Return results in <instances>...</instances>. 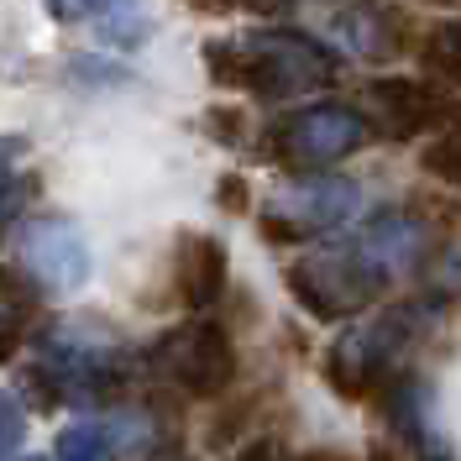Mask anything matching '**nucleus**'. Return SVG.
I'll use <instances>...</instances> for the list:
<instances>
[{"label":"nucleus","instance_id":"obj_20","mask_svg":"<svg viewBox=\"0 0 461 461\" xmlns=\"http://www.w3.org/2000/svg\"><path fill=\"white\" fill-rule=\"evenodd\" d=\"M48 5V16L63 22V27H74V22H89V16H100L111 0H42Z\"/></svg>","mask_w":461,"mask_h":461},{"label":"nucleus","instance_id":"obj_9","mask_svg":"<svg viewBox=\"0 0 461 461\" xmlns=\"http://www.w3.org/2000/svg\"><path fill=\"white\" fill-rule=\"evenodd\" d=\"M357 252L373 262V267H383L388 278H403V273H420L425 258L435 252V226L414 204L409 210H383L357 236Z\"/></svg>","mask_w":461,"mask_h":461},{"label":"nucleus","instance_id":"obj_13","mask_svg":"<svg viewBox=\"0 0 461 461\" xmlns=\"http://www.w3.org/2000/svg\"><path fill=\"white\" fill-rule=\"evenodd\" d=\"M420 68L430 74L435 85H461V16L435 22L420 37Z\"/></svg>","mask_w":461,"mask_h":461},{"label":"nucleus","instance_id":"obj_23","mask_svg":"<svg viewBox=\"0 0 461 461\" xmlns=\"http://www.w3.org/2000/svg\"><path fill=\"white\" fill-rule=\"evenodd\" d=\"M189 11H200V16H230L236 11V0H184Z\"/></svg>","mask_w":461,"mask_h":461},{"label":"nucleus","instance_id":"obj_2","mask_svg":"<svg viewBox=\"0 0 461 461\" xmlns=\"http://www.w3.org/2000/svg\"><path fill=\"white\" fill-rule=\"evenodd\" d=\"M284 284L294 294V304L310 320L341 325V320H357L367 304H377L393 278L362 258L357 241H341V247H325V252H310V258L288 262Z\"/></svg>","mask_w":461,"mask_h":461},{"label":"nucleus","instance_id":"obj_11","mask_svg":"<svg viewBox=\"0 0 461 461\" xmlns=\"http://www.w3.org/2000/svg\"><path fill=\"white\" fill-rule=\"evenodd\" d=\"M336 32H341V42L351 58L388 63V58H399L409 48L414 22L403 16L399 5H388V0H357V5H346L341 16H336Z\"/></svg>","mask_w":461,"mask_h":461},{"label":"nucleus","instance_id":"obj_21","mask_svg":"<svg viewBox=\"0 0 461 461\" xmlns=\"http://www.w3.org/2000/svg\"><path fill=\"white\" fill-rule=\"evenodd\" d=\"M204 131L215 137V142H226V147H241V115L236 111H204Z\"/></svg>","mask_w":461,"mask_h":461},{"label":"nucleus","instance_id":"obj_22","mask_svg":"<svg viewBox=\"0 0 461 461\" xmlns=\"http://www.w3.org/2000/svg\"><path fill=\"white\" fill-rule=\"evenodd\" d=\"M230 461H288V451L273 440V435H262V440H247V446H236V456Z\"/></svg>","mask_w":461,"mask_h":461},{"label":"nucleus","instance_id":"obj_12","mask_svg":"<svg viewBox=\"0 0 461 461\" xmlns=\"http://www.w3.org/2000/svg\"><path fill=\"white\" fill-rule=\"evenodd\" d=\"M121 456V440H115L111 420H74L58 430V446H53V461H115Z\"/></svg>","mask_w":461,"mask_h":461},{"label":"nucleus","instance_id":"obj_5","mask_svg":"<svg viewBox=\"0 0 461 461\" xmlns=\"http://www.w3.org/2000/svg\"><path fill=\"white\" fill-rule=\"evenodd\" d=\"M158 367L173 377L178 393H189V399H200V403H215L230 393L241 362H236V341H230L226 325L189 320V325H178V330H168L158 341Z\"/></svg>","mask_w":461,"mask_h":461},{"label":"nucleus","instance_id":"obj_25","mask_svg":"<svg viewBox=\"0 0 461 461\" xmlns=\"http://www.w3.org/2000/svg\"><path fill=\"white\" fill-rule=\"evenodd\" d=\"M430 5H451V0H430Z\"/></svg>","mask_w":461,"mask_h":461},{"label":"nucleus","instance_id":"obj_3","mask_svg":"<svg viewBox=\"0 0 461 461\" xmlns=\"http://www.w3.org/2000/svg\"><path fill=\"white\" fill-rule=\"evenodd\" d=\"M373 121L346 105V100H315V105H299L267 121L262 131V158L267 163H284L294 173H325L330 163L351 158L357 147L367 142Z\"/></svg>","mask_w":461,"mask_h":461},{"label":"nucleus","instance_id":"obj_7","mask_svg":"<svg viewBox=\"0 0 461 461\" xmlns=\"http://www.w3.org/2000/svg\"><path fill=\"white\" fill-rule=\"evenodd\" d=\"M16 236H22V258H27L32 284L42 294H79L89 284L95 258H89L85 230L68 215H32Z\"/></svg>","mask_w":461,"mask_h":461},{"label":"nucleus","instance_id":"obj_18","mask_svg":"<svg viewBox=\"0 0 461 461\" xmlns=\"http://www.w3.org/2000/svg\"><path fill=\"white\" fill-rule=\"evenodd\" d=\"M22 440H27V403L11 388H0V461H16Z\"/></svg>","mask_w":461,"mask_h":461},{"label":"nucleus","instance_id":"obj_10","mask_svg":"<svg viewBox=\"0 0 461 461\" xmlns=\"http://www.w3.org/2000/svg\"><path fill=\"white\" fill-rule=\"evenodd\" d=\"M226 284H230V252L221 236L210 230H184L178 247H173V294L184 310H215L226 299Z\"/></svg>","mask_w":461,"mask_h":461},{"label":"nucleus","instance_id":"obj_19","mask_svg":"<svg viewBox=\"0 0 461 461\" xmlns=\"http://www.w3.org/2000/svg\"><path fill=\"white\" fill-rule=\"evenodd\" d=\"M215 204H221L226 215H247V210H252V189H247V178H241V173H221V184H215Z\"/></svg>","mask_w":461,"mask_h":461},{"label":"nucleus","instance_id":"obj_4","mask_svg":"<svg viewBox=\"0 0 461 461\" xmlns=\"http://www.w3.org/2000/svg\"><path fill=\"white\" fill-rule=\"evenodd\" d=\"M362 204V189L341 173H299L278 189V204L262 215V236L273 247H299L325 230H341Z\"/></svg>","mask_w":461,"mask_h":461},{"label":"nucleus","instance_id":"obj_17","mask_svg":"<svg viewBox=\"0 0 461 461\" xmlns=\"http://www.w3.org/2000/svg\"><path fill=\"white\" fill-rule=\"evenodd\" d=\"M32 194H37V173H5L0 178V241L32 221L27 215Z\"/></svg>","mask_w":461,"mask_h":461},{"label":"nucleus","instance_id":"obj_14","mask_svg":"<svg viewBox=\"0 0 461 461\" xmlns=\"http://www.w3.org/2000/svg\"><path fill=\"white\" fill-rule=\"evenodd\" d=\"M37 304H42V288L32 284V273L0 267V325H5V330H22V336H32Z\"/></svg>","mask_w":461,"mask_h":461},{"label":"nucleus","instance_id":"obj_8","mask_svg":"<svg viewBox=\"0 0 461 461\" xmlns=\"http://www.w3.org/2000/svg\"><path fill=\"white\" fill-rule=\"evenodd\" d=\"M367 111H373L377 131L409 142V137H425L435 126H446L456 105L425 79H373L367 85Z\"/></svg>","mask_w":461,"mask_h":461},{"label":"nucleus","instance_id":"obj_16","mask_svg":"<svg viewBox=\"0 0 461 461\" xmlns=\"http://www.w3.org/2000/svg\"><path fill=\"white\" fill-rule=\"evenodd\" d=\"M425 173L430 178H440V184H451V189H461V105L451 111V121L440 126V137H435L430 147H425Z\"/></svg>","mask_w":461,"mask_h":461},{"label":"nucleus","instance_id":"obj_1","mask_svg":"<svg viewBox=\"0 0 461 461\" xmlns=\"http://www.w3.org/2000/svg\"><path fill=\"white\" fill-rule=\"evenodd\" d=\"M430 304H388L383 315L362 320V325H346L336 346L325 351V383L351 403H383L399 388L403 367L414 357V346L430 336Z\"/></svg>","mask_w":461,"mask_h":461},{"label":"nucleus","instance_id":"obj_6","mask_svg":"<svg viewBox=\"0 0 461 461\" xmlns=\"http://www.w3.org/2000/svg\"><path fill=\"white\" fill-rule=\"evenodd\" d=\"M247 53L258 63V89L262 100H288L310 85H330L341 74V58L336 48H325L320 37L299 27H267L247 37Z\"/></svg>","mask_w":461,"mask_h":461},{"label":"nucleus","instance_id":"obj_26","mask_svg":"<svg viewBox=\"0 0 461 461\" xmlns=\"http://www.w3.org/2000/svg\"><path fill=\"white\" fill-rule=\"evenodd\" d=\"M27 461H37V456H27Z\"/></svg>","mask_w":461,"mask_h":461},{"label":"nucleus","instance_id":"obj_15","mask_svg":"<svg viewBox=\"0 0 461 461\" xmlns=\"http://www.w3.org/2000/svg\"><path fill=\"white\" fill-rule=\"evenodd\" d=\"M204 68L221 89H258V63L247 53V42H204Z\"/></svg>","mask_w":461,"mask_h":461},{"label":"nucleus","instance_id":"obj_24","mask_svg":"<svg viewBox=\"0 0 461 461\" xmlns=\"http://www.w3.org/2000/svg\"><path fill=\"white\" fill-rule=\"evenodd\" d=\"M294 461H346L341 451H304V456H294Z\"/></svg>","mask_w":461,"mask_h":461}]
</instances>
